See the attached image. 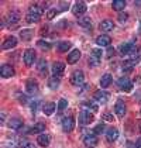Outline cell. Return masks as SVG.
Segmentation results:
<instances>
[{"label":"cell","mask_w":141,"mask_h":148,"mask_svg":"<svg viewBox=\"0 0 141 148\" xmlns=\"http://www.w3.org/2000/svg\"><path fill=\"white\" fill-rule=\"evenodd\" d=\"M41 14H42V10H41L38 6H33V7H30V10H28L27 16H25V21L28 24L37 23V21L40 20Z\"/></svg>","instance_id":"cell-1"},{"label":"cell","mask_w":141,"mask_h":148,"mask_svg":"<svg viewBox=\"0 0 141 148\" xmlns=\"http://www.w3.org/2000/svg\"><path fill=\"white\" fill-rule=\"evenodd\" d=\"M102 54L103 52L100 49H97V48L92 49V54L89 57V66H97L99 62H100V59H102Z\"/></svg>","instance_id":"cell-2"},{"label":"cell","mask_w":141,"mask_h":148,"mask_svg":"<svg viewBox=\"0 0 141 148\" xmlns=\"http://www.w3.org/2000/svg\"><path fill=\"white\" fill-rule=\"evenodd\" d=\"M93 114L90 113V112H88V110H82L81 114H79V123L83 125H88L90 124L92 121H93Z\"/></svg>","instance_id":"cell-3"},{"label":"cell","mask_w":141,"mask_h":148,"mask_svg":"<svg viewBox=\"0 0 141 148\" xmlns=\"http://www.w3.org/2000/svg\"><path fill=\"white\" fill-rule=\"evenodd\" d=\"M83 144L86 148H96L97 147V136L96 134H88L83 138Z\"/></svg>","instance_id":"cell-4"},{"label":"cell","mask_w":141,"mask_h":148,"mask_svg":"<svg viewBox=\"0 0 141 148\" xmlns=\"http://www.w3.org/2000/svg\"><path fill=\"white\" fill-rule=\"evenodd\" d=\"M83 80H85V75H83L82 71H75V72L72 73V76H70V83L75 85V86L82 85Z\"/></svg>","instance_id":"cell-5"},{"label":"cell","mask_w":141,"mask_h":148,"mask_svg":"<svg viewBox=\"0 0 141 148\" xmlns=\"http://www.w3.org/2000/svg\"><path fill=\"white\" fill-rule=\"evenodd\" d=\"M85 12H86V3L85 1H76L73 4V7H72V13L75 16H78V17L85 14Z\"/></svg>","instance_id":"cell-6"},{"label":"cell","mask_w":141,"mask_h":148,"mask_svg":"<svg viewBox=\"0 0 141 148\" xmlns=\"http://www.w3.org/2000/svg\"><path fill=\"white\" fill-rule=\"evenodd\" d=\"M109 97H110V95H109L107 92H105V90H97V92H94V95H93L94 100H96L97 103H102V104L107 103Z\"/></svg>","instance_id":"cell-7"},{"label":"cell","mask_w":141,"mask_h":148,"mask_svg":"<svg viewBox=\"0 0 141 148\" xmlns=\"http://www.w3.org/2000/svg\"><path fill=\"white\" fill-rule=\"evenodd\" d=\"M23 59H24V64H25L27 66H31L35 61V51L34 49H27V51L24 52Z\"/></svg>","instance_id":"cell-8"},{"label":"cell","mask_w":141,"mask_h":148,"mask_svg":"<svg viewBox=\"0 0 141 148\" xmlns=\"http://www.w3.org/2000/svg\"><path fill=\"white\" fill-rule=\"evenodd\" d=\"M73 127H75V121H73V117H65L64 120H62V130L65 131V133H70L72 130H73Z\"/></svg>","instance_id":"cell-9"},{"label":"cell","mask_w":141,"mask_h":148,"mask_svg":"<svg viewBox=\"0 0 141 148\" xmlns=\"http://www.w3.org/2000/svg\"><path fill=\"white\" fill-rule=\"evenodd\" d=\"M118 88L121 89V90L124 92H131V88H133V85H131V82L127 76H123V78H120L118 79Z\"/></svg>","instance_id":"cell-10"},{"label":"cell","mask_w":141,"mask_h":148,"mask_svg":"<svg viewBox=\"0 0 141 148\" xmlns=\"http://www.w3.org/2000/svg\"><path fill=\"white\" fill-rule=\"evenodd\" d=\"M0 75H1L3 78H12V76H14V69H13V66H10V65H1Z\"/></svg>","instance_id":"cell-11"},{"label":"cell","mask_w":141,"mask_h":148,"mask_svg":"<svg viewBox=\"0 0 141 148\" xmlns=\"http://www.w3.org/2000/svg\"><path fill=\"white\" fill-rule=\"evenodd\" d=\"M25 89H27V93L34 95V93L38 92V83H37L34 79H28L27 83H25Z\"/></svg>","instance_id":"cell-12"},{"label":"cell","mask_w":141,"mask_h":148,"mask_svg":"<svg viewBox=\"0 0 141 148\" xmlns=\"http://www.w3.org/2000/svg\"><path fill=\"white\" fill-rule=\"evenodd\" d=\"M114 112L117 114V117H124V114H126V104L123 100H117L116 103V106H114Z\"/></svg>","instance_id":"cell-13"},{"label":"cell","mask_w":141,"mask_h":148,"mask_svg":"<svg viewBox=\"0 0 141 148\" xmlns=\"http://www.w3.org/2000/svg\"><path fill=\"white\" fill-rule=\"evenodd\" d=\"M110 42H112V38L106 34L99 35V37L96 38V44L100 47H110Z\"/></svg>","instance_id":"cell-14"},{"label":"cell","mask_w":141,"mask_h":148,"mask_svg":"<svg viewBox=\"0 0 141 148\" xmlns=\"http://www.w3.org/2000/svg\"><path fill=\"white\" fill-rule=\"evenodd\" d=\"M17 45V38L16 37H7L6 40H4V42H3V49H12L14 47Z\"/></svg>","instance_id":"cell-15"},{"label":"cell","mask_w":141,"mask_h":148,"mask_svg":"<svg viewBox=\"0 0 141 148\" xmlns=\"http://www.w3.org/2000/svg\"><path fill=\"white\" fill-rule=\"evenodd\" d=\"M81 59V51L79 49H72V52L68 54V64H76Z\"/></svg>","instance_id":"cell-16"},{"label":"cell","mask_w":141,"mask_h":148,"mask_svg":"<svg viewBox=\"0 0 141 148\" xmlns=\"http://www.w3.org/2000/svg\"><path fill=\"white\" fill-rule=\"evenodd\" d=\"M118 137V130L117 128H109L107 130V133H106V138H107V141L109 143H113V141H116Z\"/></svg>","instance_id":"cell-17"},{"label":"cell","mask_w":141,"mask_h":148,"mask_svg":"<svg viewBox=\"0 0 141 148\" xmlns=\"http://www.w3.org/2000/svg\"><path fill=\"white\" fill-rule=\"evenodd\" d=\"M134 47L133 44H130V42H127V44H121V45L118 47V51H120V54L121 55H129L130 52L134 49Z\"/></svg>","instance_id":"cell-18"},{"label":"cell","mask_w":141,"mask_h":148,"mask_svg":"<svg viewBox=\"0 0 141 148\" xmlns=\"http://www.w3.org/2000/svg\"><path fill=\"white\" fill-rule=\"evenodd\" d=\"M18 20H20V14L17 12H10L7 14V17H6V21L9 24H16L18 23Z\"/></svg>","instance_id":"cell-19"},{"label":"cell","mask_w":141,"mask_h":148,"mask_svg":"<svg viewBox=\"0 0 141 148\" xmlns=\"http://www.w3.org/2000/svg\"><path fill=\"white\" fill-rule=\"evenodd\" d=\"M64 69H65V64H64V62H55V64L52 65V73H54L55 76H59V75L64 72Z\"/></svg>","instance_id":"cell-20"},{"label":"cell","mask_w":141,"mask_h":148,"mask_svg":"<svg viewBox=\"0 0 141 148\" xmlns=\"http://www.w3.org/2000/svg\"><path fill=\"white\" fill-rule=\"evenodd\" d=\"M99 27H100L102 31H112V30L114 28V23H113L112 20H103Z\"/></svg>","instance_id":"cell-21"},{"label":"cell","mask_w":141,"mask_h":148,"mask_svg":"<svg viewBox=\"0 0 141 148\" xmlns=\"http://www.w3.org/2000/svg\"><path fill=\"white\" fill-rule=\"evenodd\" d=\"M37 144L41 147H48L49 145V137L47 134H40L37 137Z\"/></svg>","instance_id":"cell-22"},{"label":"cell","mask_w":141,"mask_h":148,"mask_svg":"<svg viewBox=\"0 0 141 148\" xmlns=\"http://www.w3.org/2000/svg\"><path fill=\"white\" fill-rule=\"evenodd\" d=\"M21 125H23V121L20 119H10V121H9V127L13 130H20Z\"/></svg>","instance_id":"cell-23"},{"label":"cell","mask_w":141,"mask_h":148,"mask_svg":"<svg viewBox=\"0 0 141 148\" xmlns=\"http://www.w3.org/2000/svg\"><path fill=\"white\" fill-rule=\"evenodd\" d=\"M42 112H44L45 116H51V114L55 112V103H47V104H44Z\"/></svg>","instance_id":"cell-24"},{"label":"cell","mask_w":141,"mask_h":148,"mask_svg":"<svg viewBox=\"0 0 141 148\" xmlns=\"http://www.w3.org/2000/svg\"><path fill=\"white\" fill-rule=\"evenodd\" d=\"M112 7H113V10H116V12H121V10H124V7H126V1H123V0H114L113 4H112Z\"/></svg>","instance_id":"cell-25"},{"label":"cell","mask_w":141,"mask_h":148,"mask_svg":"<svg viewBox=\"0 0 141 148\" xmlns=\"http://www.w3.org/2000/svg\"><path fill=\"white\" fill-rule=\"evenodd\" d=\"M110 83H112V75L110 73H105L102 76V79H100V86L102 88H107Z\"/></svg>","instance_id":"cell-26"},{"label":"cell","mask_w":141,"mask_h":148,"mask_svg":"<svg viewBox=\"0 0 141 148\" xmlns=\"http://www.w3.org/2000/svg\"><path fill=\"white\" fill-rule=\"evenodd\" d=\"M33 35H34V31H31V30H23V31H20V37L23 38V41H30L33 38Z\"/></svg>","instance_id":"cell-27"},{"label":"cell","mask_w":141,"mask_h":148,"mask_svg":"<svg viewBox=\"0 0 141 148\" xmlns=\"http://www.w3.org/2000/svg\"><path fill=\"white\" fill-rule=\"evenodd\" d=\"M44 130H45V125L42 124V123H38V124L33 125V127L30 128V133H31V134H35V133H42Z\"/></svg>","instance_id":"cell-28"},{"label":"cell","mask_w":141,"mask_h":148,"mask_svg":"<svg viewBox=\"0 0 141 148\" xmlns=\"http://www.w3.org/2000/svg\"><path fill=\"white\" fill-rule=\"evenodd\" d=\"M59 79L57 78V76H52V78H49V80H48V86L51 88V89H58L59 86Z\"/></svg>","instance_id":"cell-29"},{"label":"cell","mask_w":141,"mask_h":148,"mask_svg":"<svg viewBox=\"0 0 141 148\" xmlns=\"http://www.w3.org/2000/svg\"><path fill=\"white\" fill-rule=\"evenodd\" d=\"M70 47H72L70 42H68V41H62V42H59L58 49L61 51V52H66L68 49H70Z\"/></svg>","instance_id":"cell-30"},{"label":"cell","mask_w":141,"mask_h":148,"mask_svg":"<svg viewBox=\"0 0 141 148\" xmlns=\"http://www.w3.org/2000/svg\"><path fill=\"white\" fill-rule=\"evenodd\" d=\"M83 104H85L88 109H92V112H97V110H99V106H97L96 100H89V102H85Z\"/></svg>","instance_id":"cell-31"},{"label":"cell","mask_w":141,"mask_h":148,"mask_svg":"<svg viewBox=\"0 0 141 148\" xmlns=\"http://www.w3.org/2000/svg\"><path fill=\"white\" fill-rule=\"evenodd\" d=\"M78 23H79V25L86 27V28L92 25V21H90V18H89V17H82V18H79V20H78Z\"/></svg>","instance_id":"cell-32"},{"label":"cell","mask_w":141,"mask_h":148,"mask_svg":"<svg viewBox=\"0 0 141 148\" xmlns=\"http://www.w3.org/2000/svg\"><path fill=\"white\" fill-rule=\"evenodd\" d=\"M38 71H40L42 75H47V62H45V59H41V61L38 62Z\"/></svg>","instance_id":"cell-33"},{"label":"cell","mask_w":141,"mask_h":148,"mask_svg":"<svg viewBox=\"0 0 141 148\" xmlns=\"http://www.w3.org/2000/svg\"><path fill=\"white\" fill-rule=\"evenodd\" d=\"M66 107H68V100H66V99H61L58 103V110L62 112V110H65Z\"/></svg>","instance_id":"cell-34"},{"label":"cell","mask_w":141,"mask_h":148,"mask_svg":"<svg viewBox=\"0 0 141 148\" xmlns=\"http://www.w3.org/2000/svg\"><path fill=\"white\" fill-rule=\"evenodd\" d=\"M103 131H105V124H103V123H100V124H97L96 127H94L93 134H96V136H97V134H102Z\"/></svg>","instance_id":"cell-35"},{"label":"cell","mask_w":141,"mask_h":148,"mask_svg":"<svg viewBox=\"0 0 141 148\" xmlns=\"http://www.w3.org/2000/svg\"><path fill=\"white\" fill-rule=\"evenodd\" d=\"M38 47H40L41 49H44V51H48V49L51 48V45H49L48 42H45L44 40H40V41H38Z\"/></svg>","instance_id":"cell-36"},{"label":"cell","mask_w":141,"mask_h":148,"mask_svg":"<svg viewBox=\"0 0 141 148\" xmlns=\"http://www.w3.org/2000/svg\"><path fill=\"white\" fill-rule=\"evenodd\" d=\"M57 13H58V10H57V9H51V10L47 13V18H48V20H52V18L57 16Z\"/></svg>","instance_id":"cell-37"},{"label":"cell","mask_w":141,"mask_h":148,"mask_svg":"<svg viewBox=\"0 0 141 148\" xmlns=\"http://www.w3.org/2000/svg\"><path fill=\"white\" fill-rule=\"evenodd\" d=\"M4 148H20V145H18L16 141H12V143H7V144H4Z\"/></svg>","instance_id":"cell-38"},{"label":"cell","mask_w":141,"mask_h":148,"mask_svg":"<svg viewBox=\"0 0 141 148\" xmlns=\"http://www.w3.org/2000/svg\"><path fill=\"white\" fill-rule=\"evenodd\" d=\"M102 119H103V120H106V121H114V119H113V114H109V113H105Z\"/></svg>","instance_id":"cell-39"},{"label":"cell","mask_w":141,"mask_h":148,"mask_svg":"<svg viewBox=\"0 0 141 148\" xmlns=\"http://www.w3.org/2000/svg\"><path fill=\"white\" fill-rule=\"evenodd\" d=\"M113 55H114V48L109 47V48H107V52H106V57H107V58H112Z\"/></svg>","instance_id":"cell-40"},{"label":"cell","mask_w":141,"mask_h":148,"mask_svg":"<svg viewBox=\"0 0 141 148\" xmlns=\"http://www.w3.org/2000/svg\"><path fill=\"white\" fill-rule=\"evenodd\" d=\"M127 18H129V14H126V13H124V14L121 13V14L118 16V20H120V23H124V21H127Z\"/></svg>","instance_id":"cell-41"},{"label":"cell","mask_w":141,"mask_h":148,"mask_svg":"<svg viewBox=\"0 0 141 148\" xmlns=\"http://www.w3.org/2000/svg\"><path fill=\"white\" fill-rule=\"evenodd\" d=\"M17 97H18V100H20V102L21 103H27V96H21V95H20V93H18V95H17Z\"/></svg>","instance_id":"cell-42"},{"label":"cell","mask_w":141,"mask_h":148,"mask_svg":"<svg viewBox=\"0 0 141 148\" xmlns=\"http://www.w3.org/2000/svg\"><path fill=\"white\" fill-rule=\"evenodd\" d=\"M136 148H141V138L137 140V143H136Z\"/></svg>","instance_id":"cell-43"},{"label":"cell","mask_w":141,"mask_h":148,"mask_svg":"<svg viewBox=\"0 0 141 148\" xmlns=\"http://www.w3.org/2000/svg\"><path fill=\"white\" fill-rule=\"evenodd\" d=\"M24 148H37V147H35L34 144H31V143H27V145H25Z\"/></svg>","instance_id":"cell-44"}]
</instances>
